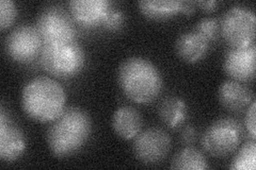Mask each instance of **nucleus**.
Instances as JSON below:
<instances>
[{
    "label": "nucleus",
    "instance_id": "obj_7",
    "mask_svg": "<svg viewBox=\"0 0 256 170\" xmlns=\"http://www.w3.org/2000/svg\"><path fill=\"white\" fill-rule=\"evenodd\" d=\"M36 27L44 45L73 42L77 34L70 15L59 6L46 7L40 13Z\"/></svg>",
    "mask_w": 256,
    "mask_h": 170
},
{
    "label": "nucleus",
    "instance_id": "obj_13",
    "mask_svg": "<svg viewBox=\"0 0 256 170\" xmlns=\"http://www.w3.org/2000/svg\"><path fill=\"white\" fill-rule=\"evenodd\" d=\"M218 98L224 109L240 112L253 101V93L249 87L236 80H226L220 85Z\"/></svg>",
    "mask_w": 256,
    "mask_h": 170
},
{
    "label": "nucleus",
    "instance_id": "obj_18",
    "mask_svg": "<svg viewBox=\"0 0 256 170\" xmlns=\"http://www.w3.org/2000/svg\"><path fill=\"white\" fill-rule=\"evenodd\" d=\"M170 167L182 170H203L210 168V164L201 151L194 147H185L174 156Z\"/></svg>",
    "mask_w": 256,
    "mask_h": 170
},
{
    "label": "nucleus",
    "instance_id": "obj_16",
    "mask_svg": "<svg viewBox=\"0 0 256 170\" xmlns=\"http://www.w3.org/2000/svg\"><path fill=\"white\" fill-rule=\"evenodd\" d=\"M139 9L146 17L162 20L182 12V1L180 0H141Z\"/></svg>",
    "mask_w": 256,
    "mask_h": 170
},
{
    "label": "nucleus",
    "instance_id": "obj_2",
    "mask_svg": "<svg viewBox=\"0 0 256 170\" xmlns=\"http://www.w3.org/2000/svg\"><path fill=\"white\" fill-rule=\"evenodd\" d=\"M118 83L128 99L139 104L153 102L164 86L158 68L142 56H132L121 63Z\"/></svg>",
    "mask_w": 256,
    "mask_h": 170
},
{
    "label": "nucleus",
    "instance_id": "obj_3",
    "mask_svg": "<svg viewBox=\"0 0 256 170\" xmlns=\"http://www.w3.org/2000/svg\"><path fill=\"white\" fill-rule=\"evenodd\" d=\"M66 91L50 77H36L24 86L22 107L24 112L38 123H52L66 109Z\"/></svg>",
    "mask_w": 256,
    "mask_h": 170
},
{
    "label": "nucleus",
    "instance_id": "obj_25",
    "mask_svg": "<svg viewBox=\"0 0 256 170\" xmlns=\"http://www.w3.org/2000/svg\"><path fill=\"white\" fill-rule=\"evenodd\" d=\"M196 5L203 11H214L216 7L219 5V1L217 0H206V1H196Z\"/></svg>",
    "mask_w": 256,
    "mask_h": 170
},
{
    "label": "nucleus",
    "instance_id": "obj_8",
    "mask_svg": "<svg viewBox=\"0 0 256 170\" xmlns=\"http://www.w3.org/2000/svg\"><path fill=\"white\" fill-rule=\"evenodd\" d=\"M43 40L36 27L20 25L10 32L4 40V49L10 58L18 63H27L41 53Z\"/></svg>",
    "mask_w": 256,
    "mask_h": 170
},
{
    "label": "nucleus",
    "instance_id": "obj_12",
    "mask_svg": "<svg viewBox=\"0 0 256 170\" xmlns=\"http://www.w3.org/2000/svg\"><path fill=\"white\" fill-rule=\"evenodd\" d=\"M68 5L75 20L84 26L102 25L111 10L108 0H72Z\"/></svg>",
    "mask_w": 256,
    "mask_h": 170
},
{
    "label": "nucleus",
    "instance_id": "obj_1",
    "mask_svg": "<svg viewBox=\"0 0 256 170\" xmlns=\"http://www.w3.org/2000/svg\"><path fill=\"white\" fill-rule=\"evenodd\" d=\"M91 130V118L86 111L78 107L66 108L48 128V148L57 158L73 156L89 140Z\"/></svg>",
    "mask_w": 256,
    "mask_h": 170
},
{
    "label": "nucleus",
    "instance_id": "obj_26",
    "mask_svg": "<svg viewBox=\"0 0 256 170\" xmlns=\"http://www.w3.org/2000/svg\"><path fill=\"white\" fill-rule=\"evenodd\" d=\"M196 11V2L194 1H182V12L187 15H190Z\"/></svg>",
    "mask_w": 256,
    "mask_h": 170
},
{
    "label": "nucleus",
    "instance_id": "obj_17",
    "mask_svg": "<svg viewBox=\"0 0 256 170\" xmlns=\"http://www.w3.org/2000/svg\"><path fill=\"white\" fill-rule=\"evenodd\" d=\"M158 114L168 127L178 128L187 117V105L180 97H166L159 104Z\"/></svg>",
    "mask_w": 256,
    "mask_h": 170
},
{
    "label": "nucleus",
    "instance_id": "obj_9",
    "mask_svg": "<svg viewBox=\"0 0 256 170\" xmlns=\"http://www.w3.org/2000/svg\"><path fill=\"white\" fill-rule=\"evenodd\" d=\"M171 137L162 129L150 128L134 139L136 158L144 164L154 165L164 161L171 150Z\"/></svg>",
    "mask_w": 256,
    "mask_h": 170
},
{
    "label": "nucleus",
    "instance_id": "obj_11",
    "mask_svg": "<svg viewBox=\"0 0 256 170\" xmlns=\"http://www.w3.org/2000/svg\"><path fill=\"white\" fill-rule=\"evenodd\" d=\"M26 149V140L20 127L6 114L4 107L0 110V158L4 162L20 159Z\"/></svg>",
    "mask_w": 256,
    "mask_h": 170
},
{
    "label": "nucleus",
    "instance_id": "obj_23",
    "mask_svg": "<svg viewBox=\"0 0 256 170\" xmlns=\"http://www.w3.org/2000/svg\"><path fill=\"white\" fill-rule=\"evenodd\" d=\"M256 109V104L255 101L253 100L250 104V107H248L246 114L244 117V126L246 128L248 132H249L250 136L252 137V140H255L256 137V125H255V111Z\"/></svg>",
    "mask_w": 256,
    "mask_h": 170
},
{
    "label": "nucleus",
    "instance_id": "obj_21",
    "mask_svg": "<svg viewBox=\"0 0 256 170\" xmlns=\"http://www.w3.org/2000/svg\"><path fill=\"white\" fill-rule=\"evenodd\" d=\"M16 14H18V9L12 0H2L0 1V28L2 30L9 28L14 22Z\"/></svg>",
    "mask_w": 256,
    "mask_h": 170
},
{
    "label": "nucleus",
    "instance_id": "obj_5",
    "mask_svg": "<svg viewBox=\"0 0 256 170\" xmlns=\"http://www.w3.org/2000/svg\"><path fill=\"white\" fill-rule=\"evenodd\" d=\"M244 137L242 127L230 117L217 119L202 135L201 145L205 152L214 158H226L237 150Z\"/></svg>",
    "mask_w": 256,
    "mask_h": 170
},
{
    "label": "nucleus",
    "instance_id": "obj_4",
    "mask_svg": "<svg viewBox=\"0 0 256 170\" xmlns=\"http://www.w3.org/2000/svg\"><path fill=\"white\" fill-rule=\"evenodd\" d=\"M40 54L44 69L58 78L78 75L86 63L84 51L76 40L61 44H45Z\"/></svg>",
    "mask_w": 256,
    "mask_h": 170
},
{
    "label": "nucleus",
    "instance_id": "obj_6",
    "mask_svg": "<svg viewBox=\"0 0 256 170\" xmlns=\"http://www.w3.org/2000/svg\"><path fill=\"white\" fill-rule=\"evenodd\" d=\"M255 13L244 5H233L220 19L221 33L232 48H242L254 43Z\"/></svg>",
    "mask_w": 256,
    "mask_h": 170
},
{
    "label": "nucleus",
    "instance_id": "obj_24",
    "mask_svg": "<svg viewBox=\"0 0 256 170\" xmlns=\"http://www.w3.org/2000/svg\"><path fill=\"white\" fill-rule=\"evenodd\" d=\"M196 129L192 126H187L184 130L182 131V141L184 144L190 145L194 142L196 140Z\"/></svg>",
    "mask_w": 256,
    "mask_h": 170
},
{
    "label": "nucleus",
    "instance_id": "obj_10",
    "mask_svg": "<svg viewBox=\"0 0 256 170\" xmlns=\"http://www.w3.org/2000/svg\"><path fill=\"white\" fill-rule=\"evenodd\" d=\"M256 46L251 44L242 48H230L224 55L223 69L232 80L248 82L255 77Z\"/></svg>",
    "mask_w": 256,
    "mask_h": 170
},
{
    "label": "nucleus",
    "instance_id": "obj_19",
    "mask_svg": "<svg viewBox=\"0 0 256 170\" xmlns=\"http://www.w3.org/2000/svg\"><path fill=\"white\" fill-rule=\"evenodd\" d=\"M256 167V144L255 141L246 142L230 165L233 170H254Z\"/></svg>",
    "mask_w": 256,
    "mask_h": 170
},
{
    "label": "nucleus",
    "instance_id": "obj_15",
    "mask_svg": "<svg viewBox=\"0 0 256 170\" xmlns=\"http://www.w3.org/2000/svg\"><path fill=\"white\" fill-rule=\"evenodd\" d=\"M112 128L118 136L125 141L134 140L142 128L140 113L130 105L120 107L112 117Z\"/></svg>",
    "mask_w": 256,
    "mask_h": 170
},
{
    "label": "nucleus",
    "instance_id": "obj_20",
    "mask_svg": "<svg viewBox=\"0 0 256 170\" xmlns=\"http://www.w3.org/2000/svg\"><path fill=\"white\" fill-rule=\"evenodd\" d=\"M194 31L210 43L218 36L219 22L214 18H202L196 23Z\"/></svg>",
    "mask_w": 256,
    "mask_h": 170
},
{
    "label": "nucleus",
    "instance_id": "obj_14",
    "mask_svg": "<svg viewBox=\"0 0 256 170\" xmlns=\"http://www.w3.org/2000/svg\"><path fill=\"white\" fill-rule=\"evenodd\" d=\"M208 49H210V43L194 30L184 32L175 43L176 53L182 61L188 63L201 61Z\"/></svg>",
    "mask_w": 256,
    "mask_h": 170
},
{
    "label": "nucleus",
    "instance_id": "obj_22",
    "mask_svg": "<svg viewBox=\"0 0 256 170\" xmlns=\"http://www.w3.org/2000/svg\"><path fill=\"white\" fill-rule=\"evenodd\" d=\"M124 23V14L122 11L111 9L107 14L102 25L109 30H118Z\"/></svg>",
    "mask_w": 256,
    "mask_h": 170
}]
</instances>
